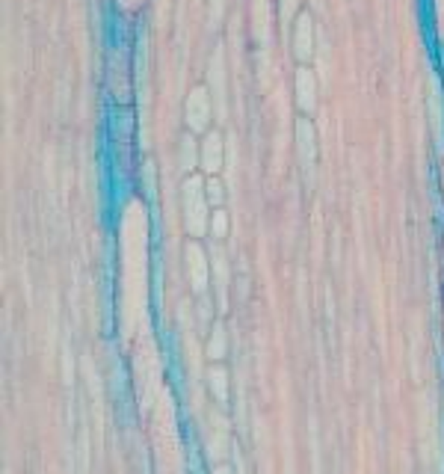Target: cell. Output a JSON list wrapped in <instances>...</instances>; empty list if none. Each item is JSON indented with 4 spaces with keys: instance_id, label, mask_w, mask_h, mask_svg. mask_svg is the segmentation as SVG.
Returning a JSON list of instances; mask_svg holds the SVG:
<instances>
[{
    "instance_id": "obj_3",
    "label": "cell",
    "mask_w": 444,
    "mask_h": 474,
    "mask_svg": "<svg viewBox=\"0 0 444 474\" xmlns=\"http://www.w3.org/2000/svg\"><path fill=\"white\" fill-rule=\"evenodd\" d=\"M207 190H211V202H214V205H219V199H222V196H219V181H216V178L207 181Z\"/></svg>"
},
{
    "instance_id": "obj_1",
    "label": "cell",
    "mask_w": 444,
    "mask_h": 474,
    "mask_svg": "<svg viewBox=\"0 0 444 474\" xmlns=\"http://www.w3.org/2000/svg\"><path fill=\"white\" fill-rule=\"evenodd\" d=\"M110 83H113V92H116L119 101H128V95L121 92L128 86V62H125V57H121V51H116L113 62H110Z\"/></svg>"
},
{
    "instance_id": "obj_2",
    "label": "cell",
    "mask_w": 444,
    "mask_h": 474,
    "mask_svg": "<svg viewBox=\"0 0 444 474\" xmlns=\"http://www.w3.org/2000/svg\"><path fill=\"white\" fill-rule=\"evenodd\" d=\"M225 231H228V217L222 214V210H216V217H214V234H216V237H225Z\"/></svg>"
}]
</instances>
